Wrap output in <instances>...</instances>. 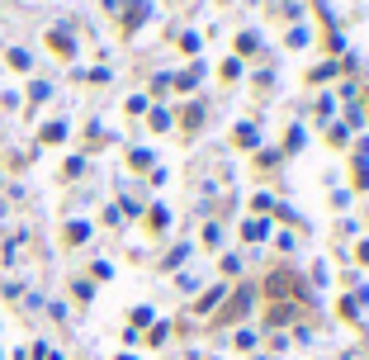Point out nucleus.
<instances>
[{
    "label": "nucleus",
    "instance_id": "1",
    "mask_svg": "<svg viewBox=\"0 0 369 360\" xmlns=\"http://www.w3.org/2000/svg\"><path fill=\"white\" fill-rule=\"evenodd\" d=\"M270 289H274V294H284V289H294V280H289V275H274Z\"/></svg>",
    "mask_w": 369,
    "mask_h": 360
}]
</instances>
